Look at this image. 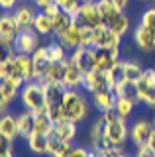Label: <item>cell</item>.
<instances>
[{"label": "cell", "instance_id": "obj_1", "mask_svg": "<svg viewBox=\"0 0 155 157\" xmlns=\"http://www.w3.org/2000/svg\"><path fill=\"white\" fill-rule=\"evenodd\" d=\"M63 110H65V118L71 122H85L89 118V112H90V104L89 100L79 92V88H65L63 92Z\"/></svg>", "mask_w": 155, "mask_h": 157}, {"label": "cell", "instance_id": "obj_2", "mask_svg": "<svg viewBox=\"0 0 155 157\" xmlns=\"http://www.w3.org/2000/svg\"><path fill=\"white\" fill-rule=\"evenodd\" d=\"M102 116L106 120V137H108V145L110 147H124L126 140L130 137L128 118L118 116L116 112H106Z\"/></svg>", "mask_w": 155, "mask_h": 157}, {"label": "cell", "instance_id": "obj_3", "mask_svg": "<svg viewBox=\"0 0 155 157\" xmlns=\"http://www.w3.org/2000/svg\"><path fill=\"white\" fill-rule=\"evenodd\" d=\"M20 100L22 106L26 110L33 112H47V100H45V92H43V86L40 81H30L22 86L20 90Z\"/></svg>", "mask_w": 155, "mask_h": 157}, {"label": "cell", "instance_id": "obj_4", "mask_svg": "<svg viewBox=\"0 0 155 157\" xmlns=\"http://www.w3.org/2000/svg\"><path fill=\"white\" fill-rule=\"evenodd\" d=\"M8 67H10V75L12 78H18L22 82H30V81H37L36 75V65L32 61V55H22V53H16L10 61H8Z\"/></svg>", "mask_w": 155, "mask_h": 157}, {"label": "cell", "instance_id": "obj_5", "mask_svg": "<svg viewBox=\"0 0 155 157\" xmlns=\"http://www.w3.org/2000/svg\"><path fill=\"white\" fill-rule=\"evenodd\" d=\"M153 122L147 120V118H138L132 126H130V140L132 144L138 147H145L149 144V137H151V132H153Z\"/></svg>", "mask_w": 155, "mask_h": 157}, {"label": "cell", "instance_id": "obj_6", "mask_svg": "<svg viewBox=\"0 0 155 157\" xmlns=\"http://www.w3.org/2000/svg\"><path fill=\"white\" fill-rule=\"evenodd\" d=\"M93 37H94V47H106V49H120L122 45V36L114 32L110 26H102L93 28Z\"/></svg>", "mask_w": 155, "mask_h": 157}, {"label": "cell", "instance_id": "obj_7", "mask_svg": "<svg viewBox=\"0 0 155 157\" xmlns=\"http://www.w3.org/2000/svg\"><path fill=\"white\" fill-rule=\"evenodd\" d=\"M40 47V33L36 29H22L18 33L16 41H14V51L22 53V55H32L36 49Z\"/></svg>", "mask_w": 155, "mask_h": 157}, {"label": "cell", "instance_id": "obj_8", "mask_svg": "<svg viewBox=\"0 0 155 157\" xmlns=\"http://www.w3.org/2000/svg\"><path fill=\"white\" fill-rule=\"evenodd\" d=\"M77 24L85 28H98L102 26V18L98 14V8H96V0H90V2H85L79 10V16H77Z\"/></svg>", "mask_w": 155, "mask_h": 157}, {"label": "cell", "instance_id": "obj_9", "mask_svg": "<svg viewBox=\"0 0 155 157\" xmlns=\"http://www.w3.org/2000/svg\"><path fill=\"white\" fill-rule=\"evenodd\" d=\"M94 49L96 47H85V45L73 49L69 55V61L73 65H77L83 73L90 71V69H94Z\"/></svg>", "mask_w": 155, "mask_h": 157}, {"label": "cell", "instance_id": "obj_10", "mask_svg": "<svg viewBox=\"0 0 155 157\" xmlns=\"http://www.w3.org/2000/svg\"><path fill=\"white\" fill-rule=\"evenodd\" d=\"M120 61V49H106L96 47L94 49V69L98 71H110Z\"/></svg>", "mask_w": 155, "mask_h": 157}, {"label": "cell", "instance_id": "obj_11", "mask_svg": "<svg viewBox=\"0 0 155 157\" xmlns=\"http://www.w3.org/2000/svg\"><path fill=\"white\" fill-rule=\"evenodd\" d=\"M89 137H90L93 149H104V147H110L108 145V137H106V120H104L102 114L93 122V126H90V130H89Z\"/></svg>", "mask_w": 155, "mask_h": 157}, {"label": "cell", "instance_id": "obj_12", "mask_svg": "<svg viewBox=\"0 0 155 157\" xmlns=\"http://www.w3.org/2000/svg\"><path fill=\"white\" fill-rule=\"evenodd\" d=\"M132 33H134V43L139 51H143V53L155 51V32L147 29L145 26H142V24H138Z\"/></svg>", "mask_w": 155, "mask_h": 157}, {"label": "cell", "instance_id": "obj_13", "mask_svg": "<svg viewBox=\"0 0 155 157\" xmlns=\"http://www.w3.org/2000/svg\"><path fill=\"white\" fill-rule=\"evenodd\" d=\"M20 32H22V29L16 24V20H14V14L4 12L2 16H0V41L12 43V45H14V41H16V37H18Z\"/></svg>", "mask_w": 155, "mask_h": 157}, {"label": "cell", "instance_id": "obj_14", "mask_svg": "<svg viewBox=\"0 0 155 157\" xmlns=\"http://www.w3.org/2000/svg\"><path fill=\"white\" fill-rule=\"evenodd\" d=\"M83 88L86 92H98V90H110L108 88V81H106V73L98 71V69H90L85 73L83 78Z\"/></svg>", "mask_w": 155, "mask_h": 157}, {"label": "cell", "instance_id": "obj_15", "mask_svg": "<svg viewBox=\"0 0 155 157\" xmlns=\"http://www.w3.org/2000/svg\"><path fill=\"white\" fill-rule=\"evenodd\" d=\"M36 16H37V10L36 6H30V4H24V6H18L14 10V20L20 26V29H32Z\"/></svg>", "mask_w": 155, "mask_h": 157}, {"label": "cell", "instance_id": "obj_16", "mask_svg": "<svg viewBox=\"0 0 155 157\" xmlns=\"http://www.w3.org/2000/svg\"><path fill=\"white\" fill-rule=\"evenodd\" d=\"M79 134V126H77V122H71V120H61L57 122L55 128H53V134L57 140L61 141H67V144H73V140L77 137Z\"/></svg>", "mask_w": 155, "mask_h": 157}, {"label": "cell", "instance_id": "obj_17", "mask_svg": "<svg viewBox=\"0 0 155 157\" xmlns=\"http://www.w3.org/2000/svg\"><path fill=\"white\" fill-rule=\"evenodd\" d=\"M0 136L6 137L12 144H14L16 137H20V132H18V116L10 114V112L0 116Z\"/></svg>", "mask_w": 155, "mask_h": 157}, {"label": "cell", "instance_id": "obj_18", "mask_svg": "<svg viewBox=\"0 0 155 157\" xmlns=\"http://www.w3.org/2000/svg\"><path fill=\"white\" fill-rule=\"evenodd\" d=\"M114 104H116V94L112 90H98L93 92V106L100 114L106 112H114Z\"/></svg>", "mask_w": 155, "mask_h": 157}, {"label": "cell", "instance_id": "obj_19", "mask_svg": "<svg viewBox=\"0 0 155 157\" xmlns=\"http://www.w3.org/2000/svg\"><path fill=\"white\" fill-rule=\"evenodd\" d=\"M67 65H69V59H65V61H61V63H49L40 81H43V82H59V85H63V81H65Z\"/></svg>", "mask_w": 155, "mask_h": 157}, {"label": "cell", "instance_id": "obj_20", "mask_svg": "<svg viewBox=\"0 0 155 157\" xmlns=\"http://www.w3.org/2000/svg\"><path fill=\"white\" fill-rule=\"evenodd\" d=\"M120 71H122V78L124 81H130V82H138L142 78L143 71L142 65L134 59H120Z\"/></svg>", "mask_w": 155, "mask_h": 157}, {"label": "cell", "instance_id": "obj_21", "mask_svg": "<svg viewBox=\"0 0 155 157\" xmlns=\"http://www.w3.org/2000/svg\"><path fill=\"white\" fill-rule=\"evenodd\" d=\"M57 39H59L67 49H71V51L77 49V47H81V45H83V26L75 24L71 29H67L65 33H61Z\"/></svg>", "mask_w": 155, "mask_h": 157}, {"label": "cell", "instance_id": "obj_22", "mask_svg": "<svg viewBox=\"0 0 155 157\" xmlns=\"http://www.w3.org/2000/svg\"><path fill=\"white\" fill-rule=\"evenodd\" d=\"M41 82L43 86V92H45V100H47V106H53V104H61L63 102V92H65V85H59V82Z\"/></svg>", "mask_w": 155, "mask_h": 157}, {"label": "cell", "instance_id": "obj_23", "mask_svg": "<svg viewBox=\"0 0 155 157\" xmlns=\"http://www.w3.org/2000/svg\"><path fill=\"white\" fill-rule=\"evenodd\" d=\"M18 132H20V137L28 140L33 132H36V114L30 110L18 114Z\"/></svg>", "mask_w": 155, "mask_h": 157}, {"label": "cell", "instance_id": "obj_24", "mask_svg": "<svg viewBox=\"0 0 155 157\" xmlns=\"http://www.w3.org/2000/svg\"><path fill=\"white\" fill-rule=\"evenodd\" d=\"M24 85H26V82L8 77V78H4V81H0V90H2V94L6 96L10 102H14L18 96H20V90H22Z\"/></svg>", "mask_w": 155, "mask_h": 157}, {"label": "cell", "instance_id": "obj_25", "mask_svg": "<svg viewBox=\"0 0 155 157\" xmlns=\"http://www.w3.org/2000/svg\"><path fill=\"white\" fill-rule=\"evenodd\" d=\"M28 147H30L32 153L36 155H47V145H49V136H43V134H37V132H33V134L26 140Z\"/></svg>", "mask_w": 155, "mask_h": 157}, {"label": "cell", "instance_id": "obj_26", "mask_svg": "<svg viewBox=\"0 0 155 157\" xmlns=\"http://www.w3.org/2000/svg\"><path fill=\"white\" fill-rule=\"evenodd\" d=\"M75 24H77V18L71 16V14L65 12V10H61L59 16H55V20H53V33L59 37L61 33H65L67 29H71Z\"/></svg>", "mask_w": 155, "mask_h": 157}, {"label": "cell", "instance_id": "obj_27", "mask_svg": "<svg viewBox=\"0 0 155 157\" xmlns=\"http://www.w3.org/2000/svg\"><path fill=\"white\" fill-rule=\"evenodd\" d=\"M83 78H85V73L81 71L77 65H73L69 61V65H67V71H65V81H63V85L67 88H81L83 86Z\"/></svg>", "mask_w": 155, "mask_h": 157}, {"label": "cell", "instance_id": "obj_28", "mask_svg": "<svg viewBox=\"0 0 155 157\" xmlns=\"http://www.w3.org/2000/svg\"><path fill=\"white\" fill-rule=\"evenodd\" d=\"M96 8H98V14L106 26H110L120 14V10L112 4V0H96Z\"/></svg>", "mask_w": 155, "mask_h": 157}, {"label": "cell", "instance_id": "obj_29", "mask_svg": "<svg viewBox=\"0 0 155 157\" xmlns=\"http://www.w3.org/2000/svg\"><path fill=\"white\" fill-rule=\"evenodd\" d=\"M138 100L132 96H116V104H114V112L122 118H130L135 110Z\"/></svg>", "mask_w": 155, "mask_h": 157}, {"label": "cell", "instance_id": "obj_30", "mask_svg": "<svg viewBox=\"0 0 155 157\" xmlns=\"http://www.w3.org/2000/svg\"><path fill=\"white\" fill-rule=\"evenodd\" d=\"M135 86H138V102H142L149 88L155 86V69H145L142 78L135 82Z\"/></svg>", "mask_w": 155, "mask_h": 157}, {"label": "cell", "instance_id": "obj_31", "mask_svg": "<svg viewBox=\"0 0 155 157\" xmlns=\"http://www.w3.org/2000/svg\"><path fill=\"white\" fill-rule=\"evenodd\" d=\"M73 144L57 140L55 136H49V145H47V157H67Z\"/></svg>", "mask_w": 155, "mask_h": 157}, {"label": "cell", "instance_id": "obj_32", "mask_svg": "<svg viewBox=\"0 0 155 157\" xmlns=\"http://www.w3.org/2000/svg\"><path fill=\"white\" fill-rule=\"evenodd\" d=\"M32 61L33 65H36V75H37V81L43 77V73H45L47 65H49V57H47V47H37L36 51L32 53Z\"/></svg>", "mask_w": 155, "mask_h": 157}, {"label": "cell", "instance_id": "obj_33", "mask_svg": "<svg viewBox=\"0 0 155 157\" xmlns=\"http://www.w3.org/2000/svg\"><path fill=\"white\" fill-rule=\"evenodd\" d=\"M45 47H47L49 63H61V61H65V59H69L67 57V47L63 45L59 39H57V41H51L49 45H45Z\"/></svg>", "mask_w": 155, "mask_h": 157}, {"label": "cell", "instance_id": "obj_34", "mask_svg": "<svg viewBox=\"0 0 155 157\" xmlns=\"http://www.w3.org/2000/svg\"><path fill=\"white\" fill-rule=\"evenodd\" d=\"M53 128H55V122L49 118V114H47V112H37L36 114V132L37 134L51 136Z\"/></svg>", "mask_w": 155, "mask_h": 157}, {"label": "cell", "instance_id": "obj_35", "mask_svg": "<svg viewBox=\"0 0 155 157\" xmlns=\"http://www.w3.org/2000/svg\"><path fill=\"white\" fill-rule=\"evenodd\" d=\"M33 29H36L40 36H51L53 33V20L49 16H45L40 10L37 16H36V22H33Z\"/></svg>", "mask_w": 155, "mask_h": 157}, {"label": "cell", "instance_id": "obj_36", "mask_svg": "<svg viewBox=\"0 0 155 157\" xmlns=\"http://www.w3.org/2000/svg\"><path fill=\"white\" fill-rule=\"evenodd\" d=\"M110 28H112L114 32L118 33V36H122V37H124L126 33L130 32V28H132V22H130V18L126 16L124 12H120V14H118V18H116L112 24H110Z\"/></svg>", "mask_w": 155, "mask_h": 157}, {"label": "cell", "instance_id": "obj_37", "mask_svg": "<svg viewBox=\"0 0 155 157\" xmlns=\"http://www.w3.org/2000/svg\"><path fill=\"white\" fill-rule=\"evenodd\" d=\"M53 2L57 4L61 10H65V12H69L71 16H79V10H81V4L77 2V0H53Z\"/></svg>", "mask_w": 155, "mask_h": 157}, {"label": "cell", "instance_id": "obj_38", "mask_svg": "<svg viewBox=\"0 0 155 157\" xmlns=\"http://www.w3.org/2000/svg\"><path fill=\"white\" fill-rule=\"evenodd\" d=\"M139 24H142V26H145L147 29H151V32H155V6L147 8V10H143Z\"/></svg>", "mask_w": 155, "mask_h": 157}, {"label": "cell", "instance_id": "obj_39", "mask_svg": "<svg viewBox=\"0 0 155 157\" xmlns=\"http://www.w3.org/2000/svg\"><path fill=\"white\" fill-rule=\"evenodd\" d=\"M47 114L53 122H61V120H67L65 118V110H63V104H53V106H47Z\"/></svg>", "mask_w": 155, "mask_h": 157}, {"label": "cell", "instance_id": "obj_40", "mask_svg": "<svg viewBox=\"0 0 155 157\" xmlns=\"http://www.w3.org/2000/svg\"><path fill=\"white\" fill-rule=\"evenodd\" d=\"M14 55H16V51H14V45H12V43L0 41V63H8Z\"/></svg>", "mask_w": 155, "mask_h": 157}, {"label": "cell", "instance_id": "obj_41", "mask_svg": "<svg viewBox=\"0 0 155 157\" xmlns=\"http://www.w3.org/2000/svg\"><path fill=\"white\" fill-rule=\"evenodd\" d=\"M0 155H14V144L0 136Z\"/></svg>", "mask_w": 155, "mask_h": 157}, {"label": "cell", "instance_id": "obj_42", "mask_svg": "<svg viewBox=\"0 0 155 157\" xmlns=\"http://www.w3.org/2000/svg\"><path fill=\"white\" fill-rule=\"evenodd\" d=\"M89 153H90V149H86V147H83V145L75 147V145H73L67 157H89Z\"/></svg>", "mask_w": 155, "mask_h": 157}, {"label": "cell", "instance_id": "obj_43", "mask_svg": "<svg viewBox=\"0 0 155 157\" xmlns=\"http://www.w3.org/2000/svg\"><path fill=\"white\" fill-rule=\"evenodd\" d=\"M143 104L145 106H149V108H151V110L155 112V86H151V88H149V90H147V94H145L143 96Z\"/></svg>", "mask_w": 155, "mask_h": 157}, {"label": "cell", "instance_id": "obj_44", "mask_svg": "<svg viewBox=\"0 0 155 157\" xmlns=\"http://www.w3.org/2000/svg\"><path fill=\"white\" fill-rule=\"evenodd\" d=\"M41 12H43V14H45V16H49L51 20H55V16H59V12H61V8H59V6H57V4H55V2H53V4H49V6H47V8H43V10H41Z\"/></svg>", "mask_w": 155, "mask_h": 157}, {"label": "cell", "instance_id": "obj_45", "mask_svg": "<svg viewBox=\"0 0 155 157\" xmlns=\"http://www.w3.org/2000/svg\"><path fill=\"white\" fill-rule=\"evenodd\" d=\"M134 157H155V151H153L149 145H145V147H138Z\"/></svg>", "mask_w": 155, "mask_h": 157}, {"label": "cell", "instance_id": "obj_46", "mask_svg": "<svg viewBox=\"0 0 155 157\" xmlns=\"http://www.w3.org/2000/svg\"><path fill=\"white\" fill-rule=\"evenodd\" d=\"M8 106H10V100H8V98L2 94V90H0V116L8 112Z\"/></svg>", "mask_w": 155, "mask_h": 157}, {"label": "cell", "instance_id": "obj_47", "mask_svg": "<svg viewBox=\"0 0 155 157\" xmlns=\"http://www.w3.org/2000/svg\"><path fill=\"white\" fill-rule=\"evenodd\" d=\"M16 4H18V0H0V8L6 10V12H8V10H12Z\"/></svg>", "mask_w": 155, "mask_h": 157}, {"label": "cell", "instance_id": "obj_48", "mask_svg": "<svg viewBox=\"0 0 155 157\" xmlns=\"http://www.w3.org/2000/svg\"><path fill=\"white\" fill-rule=\"evenodd\" d=\"M8 75H10V67H8V63H0V81L8 78Z\"/></svg>", "mask_w": 155, "mask_h": 157}, {"label": "cell", "instance_id": "obj_49", "mask_svg": "<svg viewBox=\"0 0 155 157\" xmlns=\"http://www.w3.org/2000/svg\"><path fill=\"white\" fill-rule=\"evenodd\" d=\"M32 2H33V6L37 10H43V8L49 6V4H53V0H32Z\"/></svg>", "mask_w": 155, "mask_h": 157}, {"label": "cell", "instance_id": "obj_50", "mask_svg": "<svg viewBox=\"0 0 155 157\" xmlns=\"http://www.w3.org/2000/svg\"><path fill=\"white\" fill-rule=\"evenodd\" d=\"M112 4L116 8L120 10V12H124L126 8H128V4H130V0H112Z\"/></svg>", "mask_w": 155, "mask_h": 157}, {"label": "cell", "instance_id": "obj_51", "mask_svg": "<svg viewBox=\"0 0 155 157\" xmlns=\"http://www.w3.org/2000/svg\"><path fill=\"white\" fill-rule=\"evenodd\" d=\"M147 145L155 151V128H153V132H151V137H149V144H147Z\"/></svg>", "mask_w": 155, "mask_h": 157}, {"label": "cell", "instance_id": "obj_52", "mask_svg": "<svg viewBox=\"0 0 155 157\" xmlns=\"http://www.w3.org/2000/svg\"><path fill=\"white\" fill-rule=\"evenodd\" d=\"M89 157H100V155H98V151H94V149H90V153H89Z\"/></svg>", "mask_w": 155, "mask_h": 157}, {"label": "cell", "instance_id": "obj_53", "mask_svg": "<svg viewBox=\"0 0 155 157\" xmlns=\"http://www.w3.org/2000/svg\"><path fill=\"white\" fill-rule=\"evenodd\" d=\"M116 157H130V155L126 153V151H122V153H120V155H116Z\"/></svg>", "mask_w": 155, "mask_h": 157}, {"label": "cell", "instance_id": "obj_54", "mask_svg": "<svg viewBox=\"0 0 155 157\" xmlns=\"http://www.w3.org/2000/svg\"><path fill=\"white\" fill-rule=\"evenodd\" d=\"M77 2H79V4H81V6H83V4H85V2H90V0H77Z\"/></svg>", "mask_w": 155, "mask_h": 157}, {"label": "cell", "instance_id": "obj_55", "mask_svg": "<svg viewBox=\"0 0 155 157\" xmlns=\"http://www.w3.org/2000/svg\"><path fill=\"white\" fill-rule=\"evenodd\" d=\"M149 2H153V6H155V0H149Z\"/></svg>", "mask_w": 155, "mask_h": 157}, {"label": "cell", "instance_id": "obj_56", "mask_svg": "<svg viewBox=\"0 0 155 157\" xmlns=\"http://www.w3.org/2000/svg\"><path fill=\"white\" fill-rule=\"evenodd\" d=\"M18 2H26V0H18Z\"/></svg>", "mask_w": 155, "mask_h": 157}]
</instances>
